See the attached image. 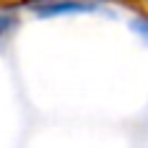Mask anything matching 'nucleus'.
Here are the masks:
<instances>
[{"label":"nucleus","mask_w":148,"mask_h":148,"mask_svg":"<svg viewBox=\"0 0 148 148\" xmlns=\"http://www.w3.org/2000/svg\"><path fill=\"white\" fill-rule=\"evenodd\" d=\"M94 3H78V0H55V3H42L34 5L39 16H57V13H78V10H91Z\"/></svg>","instance_id":"nucleus-1"},{"label":"nucleus","mask_w":148,"mask_h":148,"mask_svg":"<svg viewBox=\"0 0 148 148\" xmlns=\"http://www.w3.org/2000/svg\"><path fill=\"white\" fill-rule=\"evenodd\" d=\"M135 31L148 42V23H146V21H135Z\"/></svg>","instance_id":"nucleus-3"},{"label":"nucleus","mask_w":148,"mask_h":148,"mask_svg":"<svg viewBox=\"0 0 148 148\" xmlns=\"http://www.w3.org/2000/svg\"><path fill=\"white\" fill-rule=\"evenodd\" d=\"M10 29H13V18H10V16H3V13H0V36H5Z\"/></svg>","instance_id":"nucleus-2"}]
</instances>
